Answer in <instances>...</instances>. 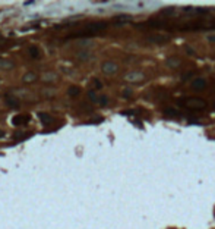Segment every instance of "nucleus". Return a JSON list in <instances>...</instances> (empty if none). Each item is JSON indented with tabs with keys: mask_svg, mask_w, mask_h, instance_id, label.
Segmentation results:
<instances>
[{
	"mask_svg": "<svg viewBox=\"0 0 215 229\" xmlns=\"http://www.w3.org/2000/svg\"><path fill=\"white\" fill-rule=\"evenodd\" d=\"M103 121H104L103 118H99V116H98V118H92V119L89 121V123H101Z\"/></svg>",
	"mask_w": 215,
	"mask_h": 229,
	"instance_id": "bb28decb",
	"label": "nucleus"
},
{
	"mask_svg": "<svg viewBox=\"0 0 215 229\" xmlns=\"http://www.w3.org/2000/svg\"><path fill=\"white\" fill-rule=\"evenodd\" d=\"M31 134L29 132H16L15 135H13V138L16 139V141H19V139H25L27 137H29Z\"/></svg>",
	"mask_w": 215,
	"mask_h": 229,
	"instance_id": "412c9836",
	"label": "nucleus"
},
{
	"mask_svg": "<svg viewBox=\"0 0 215 229\" xmlns=\"http://www.w3.org/2000/svg\"><path fill=\"white\" fill-rule=\"evenodd\" d=\"M101 69H103V72L105 75H113V73H116L119 71V66L114 62H104L103 65H101Z\"/></svg>",
	"mask_w": 215,
	"mask_h": 229,
	"instance_id": "20e7f679",
	"label": "nucleus"
},
{
	"mask_svg": "<svg viewBox=\"0 0 215 229\" xmlns=\"http://www.w3.org/2000/svg\"><path fill=\"white\" fill-rule=\"evenodd\" d=\"M146 41L149 44H166L170 41V37L164 34H154V35H149L146 38Z\"/></svg>",
	"mask_w": 215,
	"mask_h": 229,
	"instance_id": "7ed1b4c3",
	"label": "nucleus"
},
{
	"mask_svg": "<svg viewBox=\"0 0 215 229\" xmlns=\"http://www.w3.org/2000/svg\"><path fill=\"white\" fill-rule=\"evenodd\" d=\"M79 46H81V47H89V46H92V41H89V40H82V41H79Z\"/></svg>",
	"mask_w": 215,
	"mask_h": 229,
	"instance_id": "b1692460",
	"label": "nucleus"
},
{
	"mask_svg": "<svg viewBox=\"0 0 215 229\" xmlns=\"http://www.w3.org/2000/svg\"><path fill=\"white\" fill-rule=\"evenodd\" d=\"M214 107H215V104H214Z\"/></svg>",
	"mask_w": 215,
	"mask_h": 229,
	"instance_id": "2f4dec72",
	"label": "nucleus"
},
{
	"mask_svg": "<svg viewBox=\"0 0 215 229\" xmlns=\"http://www.w3.org/2000/svg\"><path fill=\"white\" fill-rule=\"evenodd\" d=\"M88 97H89L91 100H94V101H97V100H98V97L95 96V93H94V91H89V93H88Z\"/></svg>",
	"mask_w": 215,
	"mask_h": 229,
	"instance_id": "cd10ccee",
	"label": "nucleus"
},
{
	"mask_svg": "<svg viewBox=\"0 0 215 229\" xmlns=\"http://www.w3.org/2000/svg\"><path fill=\"white\" fill-rule=\"evenodd\" d=\"M129 21H132V16H130V15H119V16L114 18V24H126V22H129Z\"/></svg>",
	"mask_w": 215,
	"mask_h": 229,
	"instance_id": "f3484780",
	"label": "nucleus"
},
{
	"mask_svg": "<svg viewBox=\"0 0 215 229\" xmlns=\"http://www.w3.org/2000/svg\"><path fill=\"white\" fill-rule=\"evenodd\" d=\"M208 41H209V43H215V32L208 35Z\"/></svg>",
	"mask_w": 215,
	"mask_h": 229,
	"instance_id": "c85d7f7f",
	"label": "nucleus"
},
{
	"mask_svg": "<svg viewBox=\"0 0 215 229\" xmlns=\"http://www.w3.org/2000/svg\"><path fill=\"white\" fill-rule=\"evenodd\" d=\"M0 38H2V35H0Z\"/></svg>",
	"mask_w": 215,
	"mask_h": 229,
	"instance_id": "7c9ffc66",
	"label": "nucleus"
},
{
	"mask_svg": "<svg viewBox=\"0 0 215 229\" xmlns=\"http://www.w3.org/2000/svg\"><path fill=\"white\" fill-rule=\"evenodd\" d=\"M166 63H167V66H168V68H171V69H176V68H179V66L182 65L180 59H177V57H174V56H171V57L166 59Z\"/></svg>",
	"mask_w": 215,
	"mask_h": 229,
	"instance_id": "1a4fd4ad",
	"label": "nucleus"
},
{
	"mask_svg": "<svg viewBox=\"0 0 215 229\" xmlns=\"http://www.w3.org/2000/svg\"><path fill=\"white\" fill-rule=\"evenodd\" d=\"M130 96H132V90H129V88H126V90H123V97L129 98Z\"/></svg>",
	"mask_w": 215,
	"mask_h": 229,
	"instance_id": "a878e982",
	"label": "nucleus"
},
{
	"mask_svg": "<svg viewBox=\"0 0 215 229\" xmlns=\"http://www.w3.org/2000/svg\"><path fill=\"white\" fill-rule=\"evenodd\" d=\"M177 103H179L180 106H183V107L192 109V110H200V109L206 107V101L202 100V98H198V97H186V98L179 100Z\"/></svg>",
	"mask_w": 215,
	"mask_h": 229,
	"instance_id": "f257e3e1",
	"label": "nucleus"
},
{
	"mask_svg": "<svg viewBox=\"0 0 215 229\" xmlns=\"http://www.w3.org/2000/svg\"><path fill=\"white\" fill-rule=\"evenodd\" d=\"M10 94L15 96L16 98H19V97H21V98H29V97H31V96L27 93V90H15V91H12Z\"/></svg>",
	"mask_w": 215,
	"mask_h": 229,
	"instance_id": "dca6fc26",
	"label": "nucleus"
},
{
	"mask_svg": "<svg viewBox=\"0 0 215 229\" xmlns=\"http://www.w3.org/2000/svg\"><path fill=\"white\" fill-rule=\"evenodd\" d=\"M29 114H16V116H13V119H12V123H13L15 126H22L25 123L29 122Z\"/></svg>",
	"mask_w": 215,
	"mask_h": 229,
	"instance_id": "423d86ee",
	"label": "nucleus"
},
{
	"mask_svg": "<svg viewBox=\"0 0 215 229\" xmlns=\"http://www.w3.org/2000/svg\"><path fill=\"white\" fill-rule=\"evenodd\" d=\"M79 93H81V88L78 85H72V87H69V90H67V94L70 97H76V96H79Z\"/></svg>",
	"mask_w": 215,
	"mask_h": 229,
	"instance_id": "a211bd4d",
	"label": "nucleus"
},
{
	"mask_svg": "<svg viewBox=\"0 0 215 229\" xmlns=\"http://www.w3.org/2000/svg\"><path fill=\"white\" fill-rule=\"evenodd\" d=\"M92 84H94V87H95V88H98V90H99V88H103V84H101V81H99V79H97V78H94V79H92Z\"/></svg>",
	"mask_w": 215,
	"mask_h": 229,
	"instance_id": "393cba45",
	"label": "nucleus"
},
{
	"mask_svg": "<svg viewBox=\"0 0 215 229\" xmlns=\"http://www.w3.org/2000/svg\"><path fill=\"white\" fill-rule=\"evenodd\" d=\"M183 10L190 15H199V13H205L206 12V9H200V7H184Z\"/></svg>",
	"mask_w": 215,
	"mask_h": 229,
	"instance_id": "ddd939ff",
	"label": "nucleus"
},
{
	"mask_svg": "<svg viewBox=\"0 0 215 229\" xmlns=\"http://www.w3.org/2000/svg\"><path fill=\"white\" fill-rule=\"evenodd\" d=\"M145 78V75L142 72H138V71H133V72H129L128 75L124 76V79L128 82H139Z\"/></svg>",
	"mask_w": 215,
	"mask_h": 229,
	"instance_id": "39448f33",
	"label": "nucleus"
},
{
	"mask_svg": "<svg viewBox=\"0 0 215 229\" xmlns=\"http://www.w3.org/2000/svg\"><path fill=\"white\" fill-rule=\"evenodd\" d=\"M2 137H5V131H2V129H0V138H2Z\"/></svg>",
	"mask_w": 215,
	"mask_h": 229,
	"instance_id": "c756f323",
	"label": "nucleus"
},
{
	"mask_svg": "<svg viewBox=\"0 0 215 229\" xmlns=\"http://www.w3.org/2000/svg\"><path fill=\"white\" fill-rule=\"evenodd\" d=\"M6 103H7V106H10V107H18L19 106V98H16L15 96H7L6 97Z\"/></svg>",
	"mask_w": 215,
	"mask_h": 229,
	"instance_id": "4468645a",
	"label": "nucleus"
},
{
	"mask_svg": "<svg viewBox=\"0 0 215 229\" xmlns=\"http://www.w3.org/2000/svg\"><path fill=\"white\" fill-rule=\"evenodd\" d=\"M37 79V73L35 72H27L23 76H22V81L25 84H29V82H34Z\"/></svg>",
	"mask_w": 215,
	"mask_h": 229,
	"instance_id": "f8f14e48",
	"label": "nucleus"
},
{
	"mask_svg": "<svg viewBox=\"0 0 215 229\" xmlns=\"http://www.w3.org/2000/svg\"><path fill=\"white\" fill-rule=\"evenodd\" d=\"M161 13H162V15H167V16H171V15H174V13H176V9H174V7L164 9V10H161Z\"/></svg>",
	"mask_w": 215,
	"mask_h": 229,
	"instance_id": "4be33fe9",
	"label": "nucleus"
},
{
	"mask_svg": "<svg viewBox=\"0 0 215 229\" xmlns=\"http://www.w3.org/2000/svg\"><path fill=\"white\" fill-rule=\"evenodd\" d=\"M28 55H29V57H32V59H40V57H41V52H40V48L37 47V46H31V47L28 48Z\"/></svg>",
	"mask_w": 215,
	"mask_h": 229,
	"instance_id": "9b49d317",
	"label": "nucleus"
},
{
	"mask_svg": "<svg viewBox=\"0 0 215 229\" xmlns=\"http://www.w3.org/2000/svg\"><path fill=\"white\" fill-rule=\"evenodd\" d=\"M107 28V22H103V21H98V22H91V24H88L86 25V28H85V31H88L89 34H98V32H101V31H104Z\"/></svg>",
	"mask_w": 215,
	"mask_h": 229,
	"instance_id": "f03ea898",
	"label": "nucleus"
},
{
	"mask_svg": "<svg viewBox=\"0 0 215 229\" xmlns=\"http://www.w3.org/2000/svg\"><path fill=\"white\" fill-rule=\"evenodd\" d=\"M43 96L51 98V97L56 96V90H54V88H44V90H43Z\"/></svg>",
	"mask_w": 215,
	"mask_h": 229,
	"instance_id": "6ab92c4d",
	"label": "nucleus"
},
{
	"mask_svg": "<svg viewBox=\"0 0 215 229\" xmlns=\"http://www.w3.org/2000/svg\"><path fill=\"white\" fill-rule=\"evenodd\" d=\"M97 103H98V104H101V106H107V103H108V98H107L105 96H101V97H98Z\"/></svg>",
	"mask_w": 215,
	"mask_h": 229,
	"instance_id": "5701e85b",
	"label": "nucleus"
},
{
	"mask_svg": "<svg viewBox=\"0 0 215 229\" xmlns=\"http://www.w3.org/2000/svg\"><path fill=\"white\" fill-rule=\"evenodd\" d=\"M15 63L9 59H0V69H12Z\"/></svg>",
	"mask_w": 215,
	"mask_h": 229,
	"instance_id": "2eb2a0df",
	"label": "nucleus"
},
{
	"mask_svg": "<svg viewBox=\"0 0 215 229\" xmlns=\"http://www.w3.org/2000/svg\"><path fill=\"white\" fill-rule=\"evenodd\" d=\"M38 119L41 121L43 125H50V123H53V121H54L51 114L44 113V112H40V113H38Z\"/></svg>",
	"mask_w": 215,
	"mask_h": 229,
	"instance_id": "0eeeda50",
	"label": "nucleus"
},
{
	"mask_svg": "<svg viewBox=\"0 0 215 229\" xmlns=\"http://www.w3.org/2000/svg\"><path fill=\"white\" fill-rule=\"evenodd\" d=\"M190 85L195 88V90H202V88L206 87V79H204V78H195V79H192Z\"/></svg>",
	"mask_w": 215,
	"mask_h": 229,
	"instance_id": "6e6552de",
	"label": "nucleus"
},
{
	"mask_svg": "<svg viewBox=\"0 0 215 229\" xmlns=\"http://www.w3.org/2000/svg\"><path fill=\"white\" fill-rule=\"evenodd\" d=\"M43 81L44 82H56L57 81V73L56 72H44L43 73Z\"/></svg>",
	"mask_w": 215,
	"mask_h": 229,
	"instance_id": "9d476101",
	"label": "nucleus"
},
{
	"mask_svg": "<svg viewBox=\"0 0 215 229\" xmlns=\"http://www.w3.org/2000/svg\"><path fill=\"white\" fill-rule=\"evenodd\" d=\"M91 57H92L91 53H89V52H85V50H82V52L78 53V59H79V60H89Z\"/></svg>",
	"mask_w": 215,
	"mask_h": 229,
	"instance_id": "aec40b11",
	"label": "nucleus"
}]
</instances>
